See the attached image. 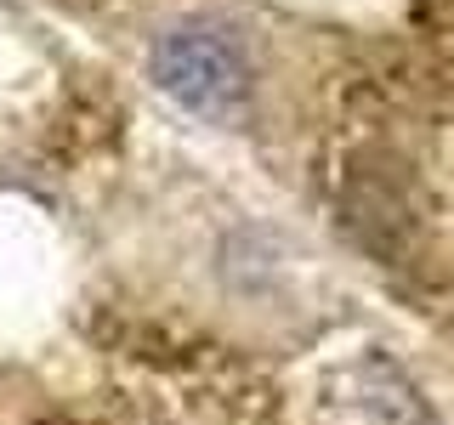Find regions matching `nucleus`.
Instances as JSON below:
<instances>
[{"instance_id":"f257e3e1","label":"nucleus","mask_w":454,"mask_h":425,"mask_svg":"<svg viewBox=\"0 0 454 425\" xmlns=\"http://www.w3.org/2000/svg\"><path fill=\"white\" fill-rule=\"evenodd\" d=\"M153 80L188 108H227L245 91V57L239 46L210 23H182L170 28L153 51Z\"/></svg>"}]
</instances>
